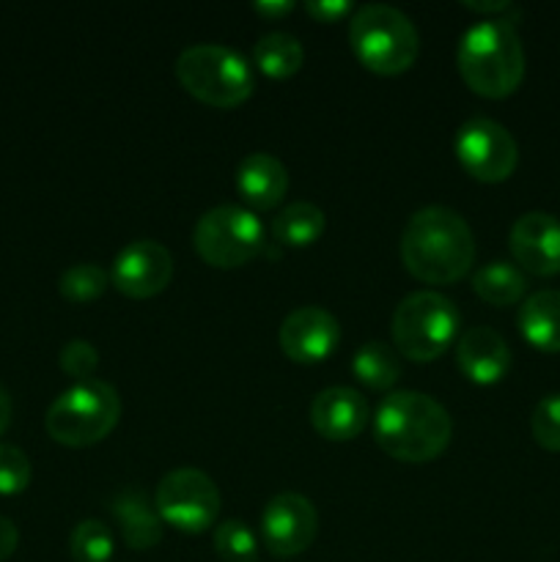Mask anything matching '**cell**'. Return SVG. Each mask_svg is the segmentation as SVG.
<instances>
[{
  "label": "cell",
  "instance_id": "ffe728a7",
  "mask_svg": "<svg viewBox=\"0 0 560 562\" xmlns=\"http://www.w3.org/2000/svg\"><path fill=\"white\" fill-rule=\"evenodd\" d=\"M472 291L494 307L516 305L527 291V278L516 263L489 261L472 274Z\"/></svg>",
  "mask_w": 560,
  "mask_h": 562
},
{
  "label": "cell",
  "instance_id": "f1b7e54d",
  "mask_svg": "<svg viewBox=\"0 0 560 562\" xmlns=\"http://www.w3.org/2000/svg\"><path fill=\"white\" fill-rule=\"evenodd\" d=\"M58 362L71 379H77V382H86V379H93V371H97V366H99V355H97V349H93V344L77 338V340H69V344L60 349Z\"/></svg>",
  "mask_w": 560,
  "mask_h": 562
},
{
  "label": "cell",
  "instance_id": "1f68e13d",
  "mask_svg": "<svg viewBox=\"0 0 560 562\" xmlns=\"http://www.w3.org/2000/svg\"><path fill=\"white\" fill-rule=\"evenodd\" d=\"M253 9L261 16H267V20H275V16L291 14V11H294V3H291V0H258V3H253Z\"/></svg>",
  "mask_w": 560,
  "mask_h": 562
},
{
  "label": "cell",
  "instance_id": "3957f363",
  "mask_svg": "<svg viewBox=\"0 0 560 562\" xmlns=\"http://www.w3.org/2000/svg\"><path fill=\"white\" fill-rule=\"evenodd\" d=\"M459 75L467 86L486 99H503L519 88L525 77V47L514 22L486 16L461 36L456 49Z\"/></svg>",
  "mask_w": 560,
  "mask_h": 562
},
{
  "label": "cell",
  "instance_id": "83f0119b",
  "mask_svg": "<svg viewBox=\"0 0 560 562\" xmlns=\"http://www.w3.org/2000/svg\"><path fill=\"white\" fill-rule=\"evenodd\" d=\"M31 475V459L14 445H0V494L11 497V494L25 492Z\"/></svg>",
  "mask_w": 560,
  "mask_h": 562
},
{
  "label": "cell",
  "instance_id": "9c48e42d",
  "mask_svg": "<svg viewBox=\"0 0 560 562\" xmlns=\"http://www.w3.org/2000/svg\"><path fill=\"white\" fill-rule=\"evenodd\" d=\"M159 516L165 525L176 527L179 532H206L220 514V492L212 477L192 467L168 472L157 483L154 494Z\"/></svg>",
  "mask_w": 560,
  "mask_h": 562
},
{
  "label": "cell",
  "instance_id": "8fae6325",
  "mask_svg": "<svg viewBox=\"0 0 560 562\" xmlns=\"http://www.w3.org/2000/svg\"><path fill=\"white\" fill-rule=\"evenodd\" d=\"M318 514L302 494H275L261 510V541L275 558H296L313 543Z\"/></svg>",
  "mask_w": 560,
  "mask_h": 562
},
{
  "label": "cell",
  "instance_id": "9a60e30c",
  "mask_svg": "<svg viewBox=\"0 0 560 562\" xmlns=\"http://www.w3.org/2000/svg\"><path fill=\"white\" fill-rule=\"evenodd\" d=\"M368 401L355 387H327L313 398L311 423L318 437L329 442H349L368 426Z\"/></svg>",
  "mask_w": 560,
  "mask_h": 562
},
{
  "label": "cell",
  "instance_id": "7c38bea8",
  "mask_svg": "<svg viewBox=\"0 0 560 562\" xmlns=\"http://www.w3.org/2000/svg\"><path fill=\"white\" fill-rule=\"evenodd\" d=\"M173 278V256L154 239H135L113 261L110 283L130 300H148Z\"/></svg>",
  "mask_w": 560,
  "mask_h": 562
},
{
  "label": "cell",
  "instance_id": "52a82bcc",
  "mask_svg": "<svg viewBox=\"0 0 560 562\" xmlns=\"http://www.w3.org/2000/svg\"><path fill=\"white\" fill-rule=\"evenodd\" d=\"M461 316L453 302L437 291H415L393 311L390 335L399 355L415 362L443 357L459 335Z\"/></svg>",
  "mask_w": 560,
  "mask_h": 562
},
{
  "label": "cell",
  "instance_id": "f546056e",
  "mask_svg": "<svg viewBox=\"0 0 560 562\" xmlns=\"http://www.w3.org/2000/svg\"><path fill=\"white\" fill-rule=\"evenodd\" d=\"M305 11L316 22H340L351 14L349 0H307Z\"/></svg>",
  "mask_w": 560,
  "mask_h": 562
},
{
  "label": "cell",
  "instance_id": "4dcf8cb0",
  "mask_svg": "<svg viewBox=\"0 0 560 562\" xmlns=\"http://www.w3.org/2000/svg\"><path fill=\"white\" fill-rule=\"evenodd\" d=\"M16 543H20V530L11 519L0 516V562L9 560L16 552Z\"/></svg>",
  "mask_w": 560,
  "mask_h": 562
},
{
  "label": "cell",
  "instance_id": "484cf974",
  "mask_svg": "<svg viewBox=\"0 0 560 562\" xmlns=\"http://www.w3.org/2000/svg\"><path fill=\"white\" fill-rule=\"evenodd\" d=\"M212 543L214 552L225 562H256L258 558L256 532L239 519H228L223 525H217Z\"/></svg>",
  "mask_w": 560,
  "mask_h": 562
},
{
  "label": "cell",
  "instance_id": "7402d4cb",
  "mask_svg": "<svg viewBox=\"0 0 560 562\" xmlns=\"http://www.w3.org/2000/svg\"><path fill=\"white\" fill-rule=\"evenodd\" d=\"M253 58L256 66L272 80H285V77L296 75L305 64V49H302L300 38L291 36L285 31L264 33L253 47Z\"/></svg>",
  "mask_w": 560,
  "mask_h": 562
},
{
  "label": "cell",
  "instance_id": "4fadbf2b",
  "mask_svg": "<svg viewBox=\"0 0 560 562\" xmlns=\"http://www.w3.org/2000/svg\"><path fill=\"white\" fill-rule=\"evenodd\" d=\"M278 344L289 360L313 366L338 349L340 324L333 313L318 305L296 307L280 324Z\"/></svg>",
  "mask_w": 560,
  "mask_h": 562
},
{
  "label": "cell",
  "instance_id": "d4e9b609",
  "mask_svg": "<svg viewBox=\"0 0 560 562\" xmlns=\"http://www.w3.org/2000/svg\"><path fill=\"white\" fill-rule=\"evenodd\" d=\"M69 549L75 562H110L115 549L113 532L104 527V521L86 519L71 532Z\"/></svg>",
  "mask_w": 560,
  "mask_h": 562
},
{
  "label": "cell",
  "instance_id": "4316f807",
  "mask_svg": "<svg viewBox=\"0 0 560 562\" xmlns=\"http://www.w3.org/2000/svg\"><path fill=\"white\" fill-rule=\"evenodd\" d=\"M533 439L549 453H560V393L544 395L530 417Z\"/></svg>",
  "mask_w": 560,
  "mask_h": 562
},
{
  "label": "cell",
  "instance_id": "d6a6232c",
  "mask_svg": "<svg viewBox=\"0 0 560 562\" xmlns=\"http://www.w3.org/2000/svg\"><path fill=\"white\" fill-rule=\"evenodd\" d=\"M9 423H11V395L9 390L0 384V434L9 428Z\"/></svg>",
  "mask_w": 560,
  "mask_h": 562
},
{
  "label": "cell",
  "instance_id": "ba28073f",
  "mask_svg": "<svg viewBox=\"0 0 560 562\" xmlns=\"http://www.w3.org/2000/svg\"><path fill=\"white\" fill-rule=\"evenodd\" d=\"M192 245L209 267H245L264 247V225L247 206L223 203L201 214L192 228Z\"/></svg>",
  "mask_w": 560,
  "mask_h": 562
},
{
  "label": "cell",
  "instance_id": "cb8c5ba5",
  "mask_svg": "<svg viewBox=\"0 0 560 562\" xmlns=\"http://www.w3.org/2000/svg\"><path fill=\"white\" fill-rule=\"evenodd\" d=\"M110 272L99 263H75L58 278V291L69 302H93L108 291Z\"/></svg>",
  "mask_w": 560,
  "mask_h": 562
},
{
  "label": "cell",
  "instance_id": "2e32d148",
  "mask_svg": "<svg viewBox=\"0 0 560 562\" xmlns=\"http://www.w3.org/2000/svg\"><path fill=\"white\" fill-rule=\"evenodd\" d=\"M456 362L470 382L489 387L511 371V349L492 327H470L456 340Z\"/></svg>",
  "mask_w": 560,
  "mask_h": 562
},
{
  "label": "cell",
  "instance_id": "5bb4252c",
  "mask_svg": "<svg viewBox=\"0 0 560 562\" xmlns=\"http://www.w3.org/2000/svg\"><path fill=\"white\" fill-rule=\"evenodd\" d=\"M514 261L538 278L560 274V220L547 212H527L514 223L508 236Z\"/></svg>",
  "mask_w": 560,
  "mask_h": 562
},
{
  "label": "cell",
  "instance_id": "603a6c76",
  "mask_svg": "<svg viewBox=\"0 0 560 562\" xmlns=\"http://www.w3.org/2000/svg\"><path fill=\"white\" fill-rule=\"evenodd\" d=\"M351 373L371 390H390L401 379V360L395 346L368 340L351 357Z\"/></svg>",
  "mask_w": 560,
  "mask_h": 562
},
{
  "label": "cell",
  "instance_id": "e0dca14e",
  "mask_svg": "<svg viewBox=\"0 0 560 562\" xmlns=\"http://www.w3.org/2000/svg\"><path fill=\"white\" fill-rule=\"evenodd\" d=\"M234 184L242 201L250 206V212L253 209L267 212V209H275L285 198V190H289V170L272 154L253 151L247 157H242L239 165H236Z\"/></svg>",
  "mask_w": 560,
  "mask_h": 562
},
{
  "label": "cell",
  "instance_id": "5b68a950",
  "mask_svg": "<svg viewBox=\"0 0 560 562\" xmlns=\"http://www.w3.org/2000/svg\"><path fill=\"white\" fill-rule=\"evenodd\" d=\"M119 390L104 379H86V382L71 384L53 401L44 426L55 442L69 445V448H88V445L102 442L119 426Z\"/></svg>",
  "mask_w": 560,
  "mask_h": 562
},
{
  "label": "cell",
  "instance_id": "30bf717a",
  "mask_svg": "<svg viewBox=\"0 0 560 562\" xmlns=\"http://www.w3.org/2000/svg\"><path fill=\"white\" fill-rule=\"evenodd\" d=\"M453 148L461 168L472 179L486 181V184L505 181L516 170V162H519V148H516L514 135L503 124L492 119H481V115L459 126L453 137Z\"/></svg>",
  "mask_w": 560,
  "mask_h": 562
},
{
  "label": "cell",
  "instance_id": "8992f818",
  "mask_svg": "<svg viewBox=\"0 0 560 562\" xmlns=\"http://www.w3.org/2000/svg\"><path fill=\"white\" fill-rule=\"evenodd\" d=\"M176 77L187 93L220 110L239 108L256 82L245 55L212 42L181 49L176 58Z\"/></svg>",
  "mask_w": 560,
  "mask_h": 562
},
{
  "label": "cell",
  "instance_id": "277c9868",
  "mask_svg": "<svg viewBox=\"0 0 560 562\" xmlns=\"http://www.w3.org/2000/svg\"><path fill=\"white\" fill-rule=\"evenodd\" d=\"M349 42L366 69L401 75L417 60L421 36L410 16L388 3H366L351 14Z\"/></svg>",
  "mask_w": 560,
  "mask_h": 562
},
{
  "label": "cell",
  "instance_id": "6da1fadb",
  "mask_svg": "<svg viewBox=\"0 0 560 562\" xmlns=\"http://www.w3.org/2000/svg\"><path fill=\"white\" fill-rule=\"evenodd\" d=\"M401 261L421 283H456L475 261V236L459 212L426 206L412 214L401 234Z\"/></svg>",
  "mask_w": 560,
  "mask_h": 562
},
{
  "label": "cell",
  "instance_id": "44dd1931",
  "mask_svg": "<svg viewBox=\"0 0 560 562\" xmlns=\"http://www.w3.org/2000/svg\"><path fill=\"white\" fill-rule=\"evenodd\" d=\"M327 228V214L311 201H294L272 220V234L285 247H307Z\"/></svg>",
  "mask_w": 560,
  "mask_h": 562
},
{
  "label": "cell",
  "instance_id": "7a4b0ae2",
  "mask_svg": "<svg viewBox=\"0 0 560 562\" xmlns=\"http://www.w3.org/2000/svg\"><path fill=\"white\" fill-rule=\"evenodd\" d=\"M453 437L448 409L432 395L417 390H395L384 395L373 415V439L379 448L404 464L434 461Z\"/></svg>",
  "mask_w": 560,
  "mask_h": 562
},
{
  "label": "cell",
  "instance_id": "ac0fdd59",
  "mask_svg": "<svg viewBox=\"0 0 560 562\" xmlns=\"http://www.w3.org/2000/svg\"><path fill=\"white\" fill-rule=\"evenodd\" d=\"M113 516L124 541L132 549H137V552L154 549L163 541V516H159L157 505L148 503V497L141 488H124V492L115 494Z\"/></svg>",
  "mask_w": 560,
  "mask_h": 562
},
{
  "label": "cell",
  "instance_id": "836d02e7",
  "mask_svg": "<svg viewBox=\"0 0 560 562\" xmlns=\"http://www.w3.org/2000/svg\"><path fill=\"white\" fill-rule=\"evenodd\" d=\"M467 9H472V11H483V14H486V11H511V3H505V0H494V3H467Z\"/></svg>",
  "mask_w": 560,
  "mask_h": 562
},
{
  "label": "cell",
  "instance_id": "d6986e66",
  "mask_svg": "<svg viewBox=\"0 0 560 562\" xmlns=\"http://www.w3.org/2000/svg\"><path fill=\"white\" fill-rule=\"evenodd\" d=\"M519 333L533 349L560 355V291L544 289L527 296L519 307Z\"/></svg>",
  "mask_w": 560,
  "mask_h": 562
}]
</instances>
